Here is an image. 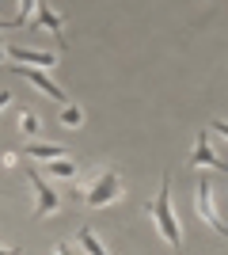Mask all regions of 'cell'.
Returning a JSON list of instances; mask_svg holds the SVG:
<instances>
[{
	"mask_svg": "<svg viewBox=\"0 0 228 255\" xmlns=\"http://www.w3.org/2000/svg\"><path fill=\"white\" fill-rule=\"evenodd\" d=\"M122 194H126V183L114 168H103L95 171L91 179L76 183L73 194H69V202H80V206H91V210H103V206H114L122 202Z\"/></svg>",
	"mask_w": 228,
	"mask_h": 255,
	"instance_id": "6da1fadb",
	"label": "cell"
},
{
	"mask_svg": "<svg viewBox=\"0 0 228 255\" xmlns=\"http://www.w3.org/2000/svg\"><path fill=\"white\" fill-rule=\"evenodd\" d=\"M152 221H156L160 240L171 248V252L183 248V225H179L175 206H171V175H163V179H160V194H156V202H152Z\"/></svg>",
	"mask_w": 228,
	"mask_h": 255,
	"instance_id": "7a4b0ae2",
	"label": "cell"
},
{
	"mask_svg": "<svg viewBox=\"0 0 228 255\" xmlns=\"http://www.w3.org/2000/svg\"><path fill=\"white\" fill-rule=\"evenodd\" d=\"M194 213H198V217H202V221H206L217 236H228V225L221 221L217 206H213V187H209L206 175H198V179H194Z\"/></svg>",
	"mask_w": 228,
	"mask_h": 255,
	"instance_id": "3957f363",
	"label": "cell"
},
{
	"mask_svg": "<svg viewBox=\"0 0 228 255\" xmlns=\"http://www.w3.org/2000/svg\"><path fill=\"white\" fill-rule=\"evenodd\" d=\"M27 179H31V191H34V217H57V213L65 210V198L38 175V168L27 171Z\"/></svg>",
	"mask_w": 228,
	"mask_h": 255,
	"instance_id": "277c9868",
	"label": "cell"
},
{
	"mask_svg": "<svg viewBox=\"0 0 228 255\" xmlns=\"http://www.w3.org/2000/svg\"><path fill=\"white\" fill-rule=\"evenodd\" d=\"M190 168H213L221 171V175H228V160H221L217 152H213V145H209V129H202L194 137V152H190V160H186Z\"/></svg>",
	"mask_w": 228,
	"mask_h": 255,
	"instance_id": "5b68a950",
	"label": "cell"
},
{
	"mask_svg": "<svg viewBox=\"0 0 228 255\" xmlns=\"http://www.w3.org/2000/svg\"><path fill=\"white\" fill-rule=\"evenodd\" d=\"M8 57L15 65H27V69H57V65H61V50H27V46H11Z\"/></svg>",
	"mask_w": 228,
	"mask_h": 255,
	"instance_id": "8992f818",
	"label": "cell"
},
{
	"mask_svg": "<svg viewBox=\"0 0 228 255\" xmlns=\"http://www.w3.org/2000/svg\"><path fill=\"white\" fill-rule=\"evenodd\" d=\"M15 73H19V76H23V80H27V84H31V88H38L42 96H50V99H54V103H61V107H65V103H73V99L65 96V88L57 84L54 76L38 73V69H27V65H15Z\"/></svg>",
	"mask_w": 228,
	"mask_h": 255,
	"instance_id": "52a82bcc",
	"label": "cell"
},
{
	"mask_svg": "<svg viewBox=\"0 0 228 255\" xmlns=\"http://www.w3.org/2000/svg\"><path fill=\"white\" fill-rule=\"evenodd\" d=\"M23 156L38 160V164H54V160H65L69 149L65 145H54V141H27V145H23Z\"/></svg>",
	"mask_w": 228,
	"mask_h": 255,
	"instance_id": "ba28073f",
	"label": "cell"
},
{
	"mask_svg": "<svg viewBox=\"0 0 228 255\" xmlns=\"http://www.w3.org/2000/svg\"><path fill=\"white\" fill-rule=\"evenodd\" d=\"M34 23H38V27H46V31L54 34L57 50H61V42H65V23H61V15L50 8V0H38V8H34Z\"/></svg>",
	"mask_w": 228,
	"mask_h": 255,
	"instance_id": "9c48e42d",
	"label": "cell"
},
{
	"mask_svg": "<svg viewBox=\"0 0 228 255\" xmlns=\"http://www.w3.org/2000/svg\"><path fill=\"white\" fill-rule=\"evenodd\" d=\"M76 248H80L84 255H110L107 244L95 236V229H91V225H80V233H76Z\"/></svg>",
	"mask_w": 228,
	"mask_h": 255,
	"instance_id": "30bf717a",
	"label": "cell"
},
{
	"mask_svg": "<svg viewBox=\"0 0 228 255\" xmlns=\"http://www.w3.org/2000/svg\"><path fill=\"white\" fill-rule=\"evenodd\" d=\"M19 133H27V137H34V133H42V118L34 115V111H27V107L19 111Z\"/></svg>",
	"mask_w": 228,
	"mask_h": 255,
	"instance_id": "8fae6325",
	"label": "cell"
},
{
	"mask_svg": "<svg viewBox=\"0 0 228 255\" xmlns=\"http://www.w3.org/2000/svg\"><path fill=\"white\" fill-rule=\"evenodd\" d=\"M50 175H57V179H76L80 168L73 164V156H65V160H54V164H50Z\"/></svg>",
	"mask_w": 228,
	"mask_h": 255,
	"instance_id": "7c38bea8",
	"label": "cell"
},
{
	"mask_svg": "<svg viewBox=\"0 0 228 255\" xmlns=\"http://www.w3.org/2000/svg\"><path fill=\"white\" fill-rule=\"evenodd\" d=\"M80 122H84V111H80V103H65V107H61V126H65V129H76Z\"/></svg>",
	"mask_w": 228,
	"mask_h": 255,
	"instance_id": "4fadbf2b",
	"label": "cell"
},
{
	"mask_svg": "<svg viewBox=\"0 0 228 255\" xmlns=\"http://www.w3.org/2000/svg\"><path fill=\"white\" fill-rule=\"evenodd\" d=\"M34 8H38V0H19V11H15V23H19V27L34 23Z\"/></svg>",
	"mask_w": 228,
	"mask_h": 255,
	"instance_id": "5bb4252c",
	"label": "cell"
},
{
	"mask_svg": "<svg viewBox=\"0 0 228 255\" xmlns=\"http://www.w3.org/2000/svg\"><path fill=\"white\" fill-rule=\"evenodd\" d=\"M209 133H221V137L228 141V122L225 118H213V122H209Z\"/></svg>",
	"mask_w": 228,
	"mask_h": 255,
	"instance_id": "9a60e30c",
	"label": "cell"
},
{
	"mask_svg": "<svg viewBox=\"0 0 228 255\" xmlns=\"http://www.w3.org/2000/svg\"><path fill=\"white\" fill-rule=\"evenodd\" d=\"M54 255H76V248H73V244H65V240H61V244H54Z\"/></svg>",
	"mask_w": 228,
	"mask_h": 255,
	"instance_id": "2e32d148",
	"label": "cell"
},
{
	"mask_svg": "<svg viewBox=\"0 0 228 255\" xmlns=\"http://www.w3.org/2000/svg\"><path fill=\"white\" fill-rule=\"evenodd\" d=\"M11 103H15V99H11V92H8V88H0V111H4V107H11Z\"/></svg>",
	"mask_w": 228,
	"mask_h": 255,
	"instance_id": "e0dca14e",
	"label": "cell"
},
{
	"mask_svg": "<svg viewBox=\"0 0 228 255\" xmlns=\"http://www.w3.org/2000/svg\"><path fill=\"white\" fill-rule=\"evenodd\" d=\"M8 27H19V23H15V15H11V19H0V31H8Z\"/></svg>",
	"mask_w": 228,
	"mask_h": 255,
	"instance_id": "ac0fdd59",
	"label": "cell"
},
{
	"mask_svg": "<svg viewBox=\"0 0 228 255\" xmlns=\"http://www.w3.org/2000/svg\"><path fill=\"white\" fill-rule=\"evenodd\" d=\"M0 255H19V248H0Z\"/></svg>",
	"mask_w": 228,
	"mask_h": 255,
	"instance_id": "d6986e66",
	"label": "cell"
},
{
	"mask_svg": "<svg viewBox=\"0 0 228 255\" xmlns=\"http://www.w3.org/2000/svg\"><path fill=\"white\" fill-rule=\"evenodd\" d=\"M4 57H8V50H4V42H0V61H4Z\"/></svg>",
	"mask_w": 228,
	"mask_h": 255,
	"instance_id": "ffe728a7",
	"label": "cell"
}]
</instances>
